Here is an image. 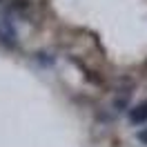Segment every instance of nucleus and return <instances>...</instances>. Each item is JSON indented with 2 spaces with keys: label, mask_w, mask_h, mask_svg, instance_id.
Here are the masks:
<instances>
[{
  "label": "nucleus",
  "mask_w": 147,
  "mask_h": 147,
  "mask_svg": "<svg viewBox=\"0 0 147 147\" xmlns=\"http://www.w3.org/2000/svg\"><path fill=\"white\" fill-rule=\"evenodd\" d=\"M0 2H5V0H0Z\"/></svg>",
  "instance_id": "obj_7"
},
{
  "label": "nucleus",
  "mask_w": 147,
  "mask_h": 147,
  "mask_svg": "<svg viewBox=\"0 0 147 147\" xmlns=\"http://www.w3.org/2000/svg\"><path fill=\"white\" fill-rule=\"evenodd\" d=\"M145 65H147V63H145Z\"/></svg>",
  "instance_id": "obj_8"
},
{
  "label": "nucleus",
  "mask_w": 147,
  "mask_h": 147,
  "mask_svg": "<svg viewBox=\"0 0 147 147\" xmlns=\"http://www.w3.org/2000/svg\"><path fill=\"white\" fill-rule=\"evenodd\" d=\"M0 45L5 47L7 51H13V49H18V40H16V38H11L5 29L0 27Z\"/></svg>",
  "instance_id": "obj_3"
},
{
  "label": "nucleus",
  "mask_w": 147,
  "mask_h": 147,
  "mask_svg": "<svg viewBox=\"0 0 147 147\" xmlns=\"http://www.w3.org/2000/svg\"><path fill=\"white\" fill-rule=\"evenodd\" d=\"M127 118L131 125H147V100H140L138 105H134V107H129L127 111Z\"/></svg>",
  "instance_id": "obj_1"
},
{
  "label": "nucleus",
  "mask_w": 147,
  "mask_h": 147,
  "mask_svg": "<svg viewBox=\"0 0 147 147\" xmlns=\"http://www.w3.org/2000/svg\"><path fill=\"white\" fill-rule=\"evenodd\" d=\"M34 58H36V63L40 65V67H51V65L56 63V56L51 54V51H36Z\"/></svg>",
  "instance_id": "obj_2"
},
{
  "label": "nucleus",
  "mask_w": 147,
  "mask_h": 147,
  "mask_svg": "<svg viewBox=\"0 0 147 147\" xmlns=\"http://www.w3.org/2000/svg\"><path fill=\"white\" fill-rule=\"evenodd\" d=\"M136 140L140 143V145H147V127H143V129L136 131Z\"/></svg>",
  "instance_id": "obj_6"
},
{
  "label": "nucleus",
  "mask_w": 147,
  "mask_h": 147,
  "mask_svg": "<svg viewBox=\"0 0 147 147\" xmlns=\"http://www.w3.org/2000/svg\"><path fill=\"white\" fill-rule=\"evenodd\" d=\"M29 9V0H11L9 2V11H18V13H22V11Z\"/></svg>",
  "instance_id": "obj_5"
},
{
  "label": "nucleus",
  "mask_w": 147,
  "mask_h": 147,
  "mask_svg": "<svg viewBox=\"0 0 147 147\" xmlns=\"http://www.w3.org/2000/svg\"><path fill=\"white\" fill-rule=\"evenodd\" d=\"M111 109H116L118 114L129 111V98L127 96H114V98H111Z\"/></svg>",
  "instance_id": "obj_4"
}]
</instances>
